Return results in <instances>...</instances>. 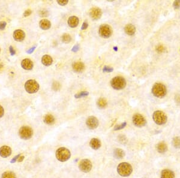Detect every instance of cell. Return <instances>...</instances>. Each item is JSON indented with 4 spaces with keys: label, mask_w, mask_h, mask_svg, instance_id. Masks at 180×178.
<instances>
[{
    "label": "cell",
    "mask_w": 180,
    "mask_h": 178,
    "mask_svg": "<svg viewBox=\"0 0 180 178\" xmlns=\"http://www.w3.org/2000/svg\"><path fill=\"white\" fill-rule=\"evenodd\" d=\"M166 93H167V90L163 84L156 83L152 87V93L156 97L163 98L166 95Z\"/></svg>",
    "instance_id": "obj_1"
},
{
    "label": "cell",
    "mask_w": 180,
    "mask_h": 178,
    "mask_svg": "<svg viewBox=\"0 0 180 178\" xmlns=\"http://www.w3.org/2000/svg\"><path fill=\"white\" fill-rule=\"evenodd\" d=\"M133 169L132 166L127 163H120L117 167V172L121 176H128L132 173Z\"/></svg>",
    "instance_id": "obj_2"
},
{
    "label": "cell",
    "mask_w": 180,
    "mask_h": 178,
    "mask_svg": "<svg viewBox=\"0 0 180 178\" xmlns=\"http://www.w3.org/2000/svg\"><path fill=\"white\" fill-rule=\"evenodd\" d=\"M71 156L70 150L66 148H60L56 151V158L58 161L65 162L69 159Z\"/></svg>",
    "instance_id": "obj_3"
},
{
    "label": "cell",
    "mask_w": 180,
    "mask_h": 178,
    "mask_svg": "<svg viewBox=\"0 0 180 178\" xmlns=\"http://www.w3.org/2000/svg\"><path fill=\"white\" fill-rule=\"evenodd\" d=\"M111 85L113 89L121 90L124 89L126 86V81L124 78L120 76H117L111 81Z\"/></svg>",
    "instance_id": "obj_4"
},
{
    "label": "cell",
    "mask_w": 180,
    "mask_h": 178,
    "mask_svg": "<svg viewBox=\"0 0 180 178\" xmlns=\"http://www.w3.org/2000/svg\"><path fill=\"white\" fill-rule=\"evenodd\" d=\"M152 118H153V120L156 122V124L159 125V126L165 124L168 119L167 116L165 113L163 111L160 110L156 111L153 113Z\"/></svg>",
    "instance_id": "obj_5"
},
{
    "label": "cell",
    "mask_w": 180,
    "mask_h": 178,
    "mask_svg": "<svg viewBox=\"0 0 180 178\" xmlns=\"http://www.w3.org/2000/svg\"><path fill=\"white\" fill-rule=\"evenodd\" d=\"M39 84L34 80H29L25 84V88L27 93L29 94H34L37 93L39 89Z\"/></svg>",
    "instance_id": "obj_6"
},
{
    "label": "cell",
    "mask_w": 180,
    "mask_h": 178,
    "mask_svg": "<svg viewBox=\"0 0 180 178\" xmlns=\"http://www.w3.org/2000/svg\"><path fill=\"white\" fill-rule=\"evenodd\" d=\"M33 134V130L27 126L22 127L19 131V136L23 140H28L32 137Z\"/></svg>",
    "instance_id": "obj_7"
},
{
    "label": "cell",
    "mask_w": 180,
    "mask_h": 178,
    "mask_svg": "<svg viewBox=\"0 0 180 178\" xmlns=\"http://www.w3.org/2000/svg\"><path fill=\"white\" fill-rule=\"evenodd\" d=\"M99 32V34L103 38H109L112 34V30L109 25L103 24L100 27Z\"/></svg>",
    "instance_id": "obj_8"
},
{
    "label": "cell",
    "mask_w": 180,
    "mask_h": 178,
    "mask_svg": "<svg viewBox=\"0 0 180 178\" xmlns=\"http://www.w3.org/2000/svg\"><path fill=\"white\" fill-rule=\"evenodd\" d=\"M133 122L136 127H142L146 125V119L144 118V117L140 114H135L133 116Z\"/></svg>",
    "instance_id": "obj_9"
},
{
    "label": "cell",
    "mask_w": 180,
    "mask_h": 178,
    "mask_svg": "<svg viewBox=\"0 0 180 178\" xmlns=\"http://www.w3.org/2000/svg\"><path fill=\"white\" fill-rule=\"evenodd\" d=\"M80 170L84 173H87L91 170L92 169V164L90 160L88 159H83L80 162L79 164Z\"/></svg>",
    "instance_id": "obj_10"
},
{
    "label": "cell",
    "mask_w": 180,
    "mask_h": 178,
    "mask_svg": "<svg viewBox=\"0 0 180 178\" xmlns=\"http://www.w3.org/2000/svg\"><path fill=\"white\" fill-rule=\"evenodd\" d=\"M89 15L94 20H98L100 18L102 15V11L99 8L93 7L90 9Z\"/></svg>",
    "instance_id": "obj_11"
},
{
    "label": "cell",
    "mask_w": 180,
    "mask_h": 178,
    "mask_svg": "<svg viewBox=\"0 0 180 178\" xmlns=\"http://www.w3.org/2000/svg\"><path fill=\"white\" fill-rule=\"evenodd\" d=\"M87 127L91 130L95 129L99 126V121L94 116H90L87 119L86 122Z\"/></svg>",
    "instance_id": "obj_12"
},
{
    "label": "cell",
    "mask_w": 180,
    "mask_h": 178,
    "mask_svg": "<svg viewBox=\"0 0 180 178\" xmlns=\"http://www.w3.org/2000/svg\"><path fill=\"white\" fill-rule=\"evenodd\" d=\"M25 33L21 30H17L13 32V38L17 42H22L25 39Z\"/></svg>",
    "instance_id": "obj_13"
},
{
    "label": "cell",
    "mask_w": 180,
    "mask_h": 178,
    "mask_svg": "<svg viewBox=\"0 0 180 178\" xmlns=\"http://www.w3.org/2000/svg\"><path fill=\"white\" fill-rule=\"evenodd\" d=\"M11 154V148L7 146H3L0 148V156L3 158H7Z\"/></svg>",
    "instance_id": "obj_14"
},
{
    "label": "cell",
    "mask_w": 180,
    "mask_h": 178,
    "mask_svg": "<svg viewBox=\"0 0 180 178\" xmlns=\"http://www.w3.org/2000/svg\"><path fill=\"white\" fill-rule=\"evenodd\" d=\"M21 66H22L23 69L26 70H31L33 69L34 64H33V62L31 60L25 59L22 60V61L21 62Z\"/></svg>",
    "instance_id": "obj_15"
},
{
    "label": "cell",
    "mask_w": 180,
    "mask_h": 178,
    "mask_svg": "<svg viewBox=\"0 0 180 178\" xmlns=\"http://www.w3.org/2000/svg\"><path fill=\"white\" fill-rule=\"evenodd\" d=\"M72 67H73V69L75 72L81 73L84 70L85 66H84L83 63L82 62H76L73 64Z\"/></svg>",
    "instance_id": "obj_16"
},
{
    "label": "cell",
    "mask_w": 180,
    "mask_h": 178,
    "mask_svg": "<svg viewBox=\"0 0 180 178\" xmlns=\"http://www.w3.org/2000/svg\"><path fill=\"white\" fill-rule=\"evenodd\" d=\"M79 24V19L76 16H71L68 19V25L71 28H75Z\"/></svg>",
    "instance_id": "obj_17"
},
{
    "label": "cell",
    "mask_w": 180,
    "mask_h": 178,
    "mask_svg": "<svg viewBox=\"0 0 180 178\" xmlns=\"http://www.w3.org/2000/svg\"><path fill=\"white\" fill-rule=\"evenodd\" d=\"M90 146H91L92 149L95 150H97L98 149H99L101 146V142L100 140L96 138H93L92 139L91 141L89 143Z\"/></svg>",
    "instance_id": "obj_18"
},
{
    "label": "cell",
    "mask_w": 180,
    "mask_h": 178,
    "mask_svg": "<svg viewBox=\"0 0 180 178\" xmlns=\"http://www.w3.org/2000/svg\"><path fill=\"white\" fill-rule=\"evenodd\" d=\"M113 156L117 159H122L124 157L125 152L120 148H116L113 150Z\"/></svg>",
    "instance_id": "obj_19"
},
{
    "label": "cell",
    "mask_w": 180,
    "mask_h": 178,
    "mask_svg": "<svg viewBox=\"0 0 180 178\" xmlns=\"http://www.w3.org/2000/svg\"><path fill=\"white\" fill-rule=\"evenodd\" d=\"M39 25H40V27L42 30H47L50 28L51 23H50L49 21L47 20V19H43V20L40 21Z\"/></svg>",
    "instance_id": "obj_20"
},
{
    "label": "cell",
    "mask_w": 180,
    "mask_h": 178,
    "mask_svg": "<svg viewBox=\"0 0 180 178\" xmlns=\"http://www.w3.org/2000/svg\"><path fill=\"white\" fill-rule=\"evenodd\" d=\"M124 31L129 36H133L136 32V28L133 25L128 24L125 27Z\"/></svg>",
    "instance_id": "obj_21"
},
{
    "label": "cell",
    "mask_w": 180,
    "mask_h": 178,
    "mask_svg": "<svg viewBox=\"0 0 180 178\" xmlns=\"http://www.w3.org/2000/svg\"><path fill=\"white\" fill-rule=\"evenodd\" d=\"M161 178H175V174L173 172L170 170H163L162 172Z\"/></svg>",
    "instance_id": "obj_22"
},
{
    "label": "cell",
    "mask_w": 180,
    "mask_h": 178,
    "mask_svg": "<svg viewBox=\"0 0 180 178\" xmlns=\"http://www.w3.org/2000/svg\"><path fill=\"white\" fill-rule=\"evenodd\" d=\"M42 62L45 66H49L52 64L53 60L50 56L45 55L42 58Z\"/></svg>",
    "instance_id": "obj_23"
},
{
    "label": "cell",
    "mask_w": 180,
    "mask_h": 178,
    "mask_svg": "<svg viewBox=\"0 0 180 178\" xmlns=\"http://www.w3.org/2000/svg\"><path fill=\"white\" fill-rule=\"evenodd\" d=\"M157 151L160 154H164L167 151L168 146L164 142H160L157 145Z\"/></svg>",
    "instance_id": "obj_24"
},
{
    "label": "cell",
    "mask_w": 180,
    "mask_h": 178,
    "mask_svg": "<svg viewBox=\"0 0 180 178\" xmlns=\"http://www.w3.org/2000/svg\"><path fill=\"white\" fill-rule=\"evenodd\" d=\"M44 122L45 124L48 125H52L54 124L55 122L54 117L52 115H50V114L46 115V116H44Z\"/></svg>",
    "instance_id": "obj_25"
},
{
    "label": "cell",
    "mask_w": 180,
    "mask_h": 178,
    "mask_svg": "<svg viewBox=\"0 0 180 178\" xmlns=\"http://www.w3.org/2000/svg\"><path fill=\"white\" fill-rule=\"evenodd\" d=\"M97 104L98 107H99V108L104 109L105 107L107 106V101L106 100V99L103 98H100L98 100Z\"/></svg>",
    "instance_id": "obj_26"
},
{
    "label": "cell",
    "mask_w": 180,
    "mask_h": 178,
    "mask_svg": "<svg viewBox=\"0 0 180 178\" xmlns=\"http://www.w3.org/2000/svg\"><path fill=\"white\" fill-rule=\"evenodd\" d=\"M172 144L176 149H180V137H175L172 140Z\"/></svg>",
    "instance_id": "obj_27"
},
{
    "label": "cell",
    "mask_w": 180,
    "mask_h": 178,
    "mask_svg": "<svg viewBox=\"0 0 180 178\" xmlns=\"http://www.w3.org/2000/svg\"><path fill=\"white\" fill-rule=\"evenodd\" d=\"M2 178H16V177L13 172H5L2 175Z\"/></svg>",
    "instance_id": "obj_28"
},
{
    "label": "cell",
    "mask_w": 180,
    "mask_h": 178,
    "mask_svg": "<svg viewBox=\"0 0 180 178\" xmlns=\"http://www.w3.org/2000/svg\"><path fill=\"white\" fill-rule=\"evenodd\" d=\"M62 41L64 43H68L71 42L72 37L68 34H64L61 37Z\"/></svg>",
    "instance_id": "obj_29"
},
{
    "label": "cell",
    "mask_w": 180,
    "mask_h": 178,
    "mask_svg": "<svg viewBox=\"0 0 180 178\" xmlns=\"http://www.w3.org/2000/svg\"><path fill=\"white\" fill-rule=\"evenodd\" d=\"M89 95V93L87 91H82L81 93H78L75 94V97L76 98H82V97H87L88 95Z\"/></svg>",
    "instance_id": "obj_30"
},
{
    "label": "cell",
    "mask_w": 180,
    "mask_h": 178,
    "mask_svg": "<svg viewBox=\"0 0 180 178\" xmlns=\"http://www.w3.org/2000/svg\"><path fill=\"white\" fill-rule=\"evenodd\" d=\"M126 125H127L126 122L122 123V124H120V125H117V126H116L114 127V130L115 131H117V130H121V129L124 128V127L126 126Z\"/></svg>",
    "instance_id": "obj_31"
},
{
    "label": "cell",
    "mask_w": 180,
    "mask_h": 178,
    "mask_svg": "<svg viewBox=\"0 0 180 178\" xmlns=\"http://www.w3.org/2000/svg\"><path fill=\"white\" fill-rule=\"evenodd\" d=\"M113 71V68L112 67H108V66H105L103 68V71L105 73H111Z\"/></svg>",
    "instance_id": "obj_32"
},
{
    "label": "cell",
    "mask_w": 180,
    "mask_h": 178,
    "mask_svg": "<svg viewBox=\"0 0 180 178\" xmlns=\"http://www.w3.org/2000/svg\"><path fill=\"white\" fill-rule=\"evenodd\" d=\"M156 50H157V52H158V53H162L165 52V48L163 45L160 44L157 46V48H156Z\"/></svg>",
    "instance_id": "obj_33"
},
{
    "label": "cell",
    "mask_w": 180,
    "mask_h": 178,
    "mask_svg": "<svg viewBox=\"0 0 180 178\" xmlns=\"http://www.w3.org/2000/svg\"><path fill=\"white\" fill-rule=\"evenodd\" d=\"M52 88L55 91H58V89L60 88V83L57 82H55L53 83L52 85Z\"/></svg>",
    "instance_id": "obj_34"
},
{
    "label": "cell",
    "mask_w": 180,
    "mask_h": 178,
    "mask_svg": "<svg viewBox=\"0 0 180 178\" xmlns=\"http://www.w3.org/2000/svg\"><path fill=\"white\" fill-rule=\"evenodd\" d=\"M39 15H40V16L46 17L48 16L49 12L48 10H41L40 12H39Z\"/></svg>",
    "instance_id": "obj_35"
},
{
    "label": "cell",
    "mask_w": 180,
    "mask_h": 178,
    "mask_svg": "<svg viewBox=\"0 0 180 178\" xmlns=\"http://www.w3.org/2000/svg\"><path fill=\"white\" fill-rule=\"evenodd\" d=\"M173 6L175 8V9H180V1L178 0V1H174V3L173 4Z\"/></svg>",
    "instance_id": "obj_36"
},
{
    "label": "cell",
    "mask_w": 180,
    "mask_h": 178,
    "mask_svg": "<svg viewBox=\"0 0 180 178\" xmlns=\"http://www.w3.org/2000/svg\"><path fill=\"white\" fill-rule=\"evenodd\" d=\"M68 1L67 0H58L57 1V3L58 4H60V5H62V6H64L68 3Z\"/></svg>",
    "instance_id": "obj_37"
},
{
    "label": "cell",
    "mask_w": 180,
    "mask_h": 178,
    "mask_svg": "<svg viewBox=\"0 0 180 178\" xmlns=\"http://www.w3.org/2000/svg\"><path fill=\"white\" fill-rule=\"evenodd\" d=\"M7 25V23L5 21L0 22V30H4Z\"/></svg>",
    "instance_id": "obj_38"
},
{
    "label": "cell",
    "mask_w": 180,
    "mask_h": 178,
    "mask_svg": "<svg viewBox=\"0 0 180 178\" xmlns=\"http://www.w3.org/2000/svg\"><path fill=\"white\" fill-rule=\"evenodd\" d=\"M79 48H80L79 44H76L75 46H74L73 48L72 49V51L73 52H76L79 50Z\"/></svg>",
    "instance_id": "obj_39"
},
{
    "label": "cell",
    "mask_w": 180,
    "mask_h": 178,
    "mask_svg": "<svg viewBox=\"0 0 180 178\" xmlns=\"http://www.w3.org/2000/svg\"><path fill=\"white\" fill-rule=\"evenodd\" d=\"M31 13H32V11H31V10H30V9L27 10L24 12V13H23V16L27 17V16H30Z\"/></svg>",
    "instance_id": "obj_40"
},
{
    "label": "cell",
    "mask_w": 180,
    "mask_h": 178,
    "mask_svg": "<svg viewBox=\"0 0 180 178\" xmlns=\"http://www.w3.org/2000/svg\"><path fill=\"white\" fill-rule=\"evenodd\" d=\"M9 50H10V54H11V56H13V55H15V54H16L15 50L14 49V48H13L11 46H10L9 47Z\"/></svg>",
    "instance_id": "obj_41"
},
{
    "label": "cell",
    "mask_w": 180,
    "mask_h": 178,
    "mask_svg": "<svg viewBox=\"0 0 180 178\" xmlns=\"http://www.w3.org/2000/svg\"><path fill=\"white\" fill-rule=\"evenodd\" d=\"M4 110L3 107L0 105V118L4 116Z\"/></svg>",
    "instance_id": "obj_42"
},
{
    "label": "cell",
    "mask_w": 180,
    "mask_h": 178,
    "mask_svg": "<svg viewBox=\"0 0 180 178\" xmlns=\"http://www.w3.org/2000/svg\"><path fill=\"white\" fill-rule=\"evenodd\" d=\"M88 23L86 22H84L82 24V26L81 30H86V29L88 28Z\"/></svg>",
    "instance_id": "obj_43"
},
{
    "label": "cell",
    "mask_w": 180,
    "mask_h": 178,
    "mask_svg": "<svg viewBox=\"0 0 180 178\" xmlns=\"http://www.w3.org/2000/svg\"><path fill=\"white\" fill-rule=\"evenodd\" d=\"M21 156V154H19L18 155H17V156H16L15 158H13L12 160H11V163H15L16 161H17V160H18V158L19 156Z\"/></svg>",
    "instance_id": "obj_44"
},
{
    "label": "cell",
    "mask_w": 180,
    "mask_h": 178,
    "mask_svg": "<svg viewBox=\"0 0 180 178\" xmlns=\"http://www.w3.org/2000/svg\"><path fill=\"white\" fill-rule=\"evenodd\" d=\"M36 46L33 47L32 48L30 49H29L28 50H27V53H28V54H32V53L34 51V50H35V49H36Z\"/></svg>",
    "instance_id": "obj_45"
},
{
    "label": "cell",
    "mask_w": 180,
    "mask_h": 178,
    "mask_svg": "<svg viewBox=\"0 0 180 178\" xmlns=\"http://www.w3.org/2000/svg\"><path fill=\"white\" fill-rule=\"evenodd\" d=\"M23 159H24V156H21H21L19 157L18 160H17V161H18V162H22V161H23Z\"/></svg>",
    "instance_id": "obj_46"
},
{
    "label": "cell",
    "mask_w": 180,
    "mask_h": 178,
    "mask_svg": "<svg viewBox=\"0 0 180 178\" xmlns=\"http://www.w3.org/2000/svg\"><path fill=\"white\" fill-rule=\"evenodd\" d=\"M113 50H115V51H117V50H118V49H117V47H114V48H113Z\"/></svg>",
    "instance_id": "obj_47"
},
{
    "label": "cell",
    "mask_w": 180,
    "mask_h": 178,
    "mask_svg": "<svg viewBox=\"0 0 180 178\" xmlns=\"http://www.w3.org/2000/svg\"><path fill=\"white\" fill-rule=\"evenodd\" d=\"M0 52H1V49H0Z\"/></svg>",
    "instance_id": "obj_48"
}]
</instances>
